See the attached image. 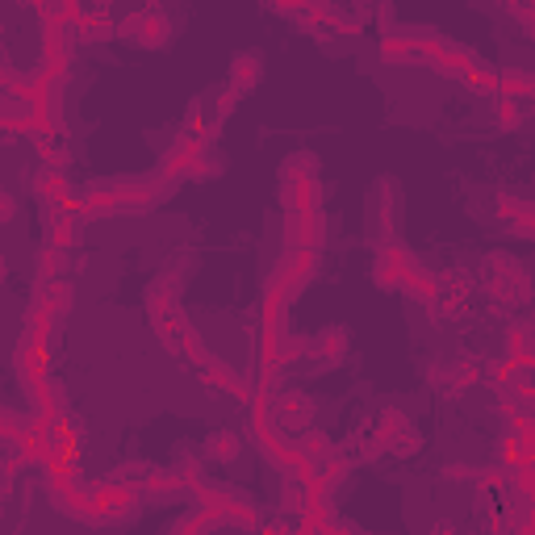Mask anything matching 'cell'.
<instances>
[{"label": "cell", "instance_id": "6da1fadb", "mask_svg": "<svg viewBox=\"0 0 535 535\" xmlns=\"http://www.w3.org/2000/svg\"><path fill=\"white\" fill-rule=\"evenodd\" d=\"M88 498H92V506L101 510V523L105 527H126V523L138 519V510H143V494H138V485L126 481V477L88 485Z\"/></svg>", "mask_w": 535, "mask_h": 535}, {"label": "cell", "instance_id": "7a4b0ae2", "mask_svg": "<svg viewBox=\"0 0 535 535\" xmlns=\"http://www.w3.org/2000/svg\"><path fill=\"white\" fill-rule=\"evenodd\" d=\"M485 293H490L498 306H523L531 285H527V268L519 260H510V255L494 251L485 255Z\"/></svg>", "mask_w": 535, "mask_h": 535}, {"label": "cell", "instance_id": "3957f363", "mask_svg": "<svg viewBox=\"0 0 535 535\" xmlns=\"http://www.w3.org/2000/svg\"><path fill=\"white\" fill-rule=\"evenodd\" d=\"M97 189L118 205V214H147L172 193V184H159V180H134V176H113V180H101Z\"/></svg>", "mask_w": 535, "mask_h": 535}, {"label": "cell", "instance_id": "277c9868", "mask_svg": "<svg viewBox=\"0 0 535 535\" xmlns=\"http://www.w3.org/2000/svg\"><path fill=\"white\" fill-rule=\"evenodd\" d=\"M398 214H402V189L393 176H381L372 184V197H368V230L377 243H393L398 239Z\"/></svg>", "mask_w": 535, "mask_h": 535}, {"label": "cell", "instance_id": "5b68a950", "mask_svg": "<svg viewBox=\"0 0 535 535\" xmlns=\"http://www.w3.org/2000/svg\"><path fill=\"white\" fill-rule=\"evenodd\" d=\"M118 38L143 46V51H159V46L172 42V21H168L164 9L143 5V9H134L126 21H118Z\"/></svg>", "mask_w": 535, "mask_h": 535}, {"label": "cell", "instance_id": "8992f818", "mask_svg": "<svg viewBox=\"0 0 535 535\" xmlns=\"http://www.w3.org/2000/svg\"><path fill=\"white\" fill-rule=\"evenodd\" d=\"M318 276V251L314 247H285V255L276 260V268H272V281L268 285H276V289H285L289 293V301L306 289L310 281Z\"/></svg>", "mask_w": 535, "mask_h": 535}, {"label": "cell", "instance_id": "52a82bcc", "mask_svg": "<svg viewBox=\"0 0 535 535\" xmlns=\"http://www.w3.org/2000/svg\"><path fill=\"white\" fill-rule=\"evenodd\" d=\"M76 46H80L76 21H67V17H42V63H46V67L72 72Z\"/></svg>", "mask_w": 535, "mask_h": 535}, {"label": "cell", "instance_id": "ba28073f", "mask_svg": "<svg viewBox=\"0 0 535 535\" xmlns=\"http://www.w3.org/2000/svg\"><path fill=\"white\" fill-rule=\"evenodd\" d=\"M205 147H209L205 138H197V134H189V130H180V134H176V143H172L164 155H159L155 180H159V184H172V189H176V180L189 176V164H193V159H197Z\"/></svg>", "mask_w": 535, "mask_h": 535}, {"label": "cell", "instance_id": "9c48e42d", "mask_svg": "<svg viewBox=\"0 0 535 535\" xmlns=\"http://www.w3.org/2000/svg\"><path fill=\"white\" fill-rule=\"evenodd\" d=\"M327 243V214L322 209H285V247H314Z\"/></svg>", "mask_w": 535, "mask_h": 535}, {"label": "cell", "instance_id": "30bf717a", "mask_svg": "<svg viewBox=\"0 0 535 535\" xmlns=\"http://www.w3.org/2000/svg\"><path fill=\"white\" fill-rule=\"evenodd\" d=\"M272 414H276V427L293 439L297 431H306L314 423L318 402L306 398V393H272Z\"/></svg>", "mask_w": 535, "mask_h": 535}, {"label": "cell", "instance_id": "8fae6325", "mask_svg": "<svg viewBox=\"0 0 535 535\" xmlns=\"http://www.w3.org/2000/svg\"><path fill=\"white\" fill-rule=\"evenodd\" d=\"M30 306L42 310L46 318H55L59 327H63L67 314H72V306H76V285L67 281V276H55V281H38Z\"/></svg>", "mask_w": 535, "mask_h": 535}, {"label": "cell", "instance_id": "7c38bea8", "mask_svg": "<svg viewBox=\"0 0 535 535\" xmlns=\"http://www.w3.org/2000/svg\"><path fill=\"white\" fill-rule=\"evenodd\" d=\"M26 398L34 402V410H38V418H42L46 427H51L59 414L72 410V406H67V389H63V381H59V377H51V372H42V377L26 389Z\"/></svg>", "mask_w": 535, "mask_h": 535}, {"label": "cell", "instance_id": "4fadbf2b", "mask_svg": "<svg viewBox=\"0 0 535 535\" xmlns=\"http://www.w3.org/2000/svg\"><path fill=\"white\" fill-rule=\"evenodd\" d=\"M42 235H46V243L76 251V247H80V239H84V222H80L76 214H63V209H51V205H46Z\"/></svg>", "mask_w": 535, "mask_h": 535}, {"label": "cell", "instance_id": "5bb4252c", "mask_svg": "<svg viewBox=\"0 0 535 535\" xmlns=\"http://www.w3.org/2000/svg\"><path fill=\"white\" fill-rule=\"evenodd\" d=\"M134 485H138V494H143V502H164V498L189 494V490H184V481L172 469H143Z\"/></svg>", "mask_w": 535, "mask_h": 535}, {"label": "cell", "instance_id": "9a60e30c", "mask_svg": "<svg viewBox=\"0 0 535 535\" xmlns=\"http://www.w3.org/2000/svg\"><path fill=\"white\" fill-rule=\"evenodd\" d=\"M402 243H377V260H372V285L381 293H398V281H402V260H398Z\"/></svg>", "mask_w": 535, "mask_h": 535}, {"label": "cell", "instance_id": "2e32d148", "mask_svg": "<svg viewBox=\"0 0 535 535\" xmlns=\"http://www.w3.org/2000/svg\"><path fill=\"white\" fill-rule=\"evenodd\" d=\"M285 209H322V180L318 176H289L281 180Z\"/></svg>", "mask_w": 535, "mask_h": 535}, {"label": "cell", "instance_id": "e0dca14e", "mask_svg": "<svg viewBox=\"0 0 535 535\" xmlns=\"http://www.w3.org/2000/svg\"><path fill=\"white\" fill-rule=\"evenodd\" d=\"M494 97L510 101H531L535 97V80L523 67H494Z\"/></svg>", "mask_w": 535, "mask_h": 535}, {"label": "cell", "instance_id": "ac0fdd59", "mask_svg": "<svg viewBox=\"0 0 535 535\" xmlns=\"http://www.w3.org/2000/svg\"><path fill=\"white\" fill-rule=\"evenodd\" d=\"M477 381H481V360H464V364H439V368H431V385L448 389V393L469 389V385H477Z\"/></svg>", "mask_w": 535, "mask_h": 535}, {"label": "cell", "instance_id": "d6986e66", "mask_svg": "<svg viewBox=\"0 0 535 535\" xmlns=\"http://www.w3.org/2000/svg\"><path fill=\"white\" fill-rule=\"evenodd\" d=\"M260 80H264V59L255 55V51H239L235 59H230V84L226 88H235L239 97H243V92L260 88Z\"/></svg>", "mask_w": 535, "mask_h": 535}, {"label": "cell", "instance_id": "ffe728a7", "mask_svg": "<svg viewBox=\"0 0 535 535\" xmlns=\"http://www.w3.org/2000/svg\"><path fill=\"white\" fill-rule=\"evenodd\" d=\"M76 38H80V42H109V38H118V26H113L109 9H105V5L84 9V13L76 17Z\"/></svg>", "mask_w": 535, "mask_h": 535}, {"label": "cell", "instance_id": "44dd1931", "mask_svg": "<svg viewBox=\"0 0 535 535\" xmlns=\"http://www.w3.org/2000/svg\"><path fill=\"white\" fill-rule=\"evenodd\" d=\"M381 63H389V67H398V63H418V46L406 38L402 26H393V30L381 34Z\"/></svg>", "mask_w": 535, "mask_h": 535}, {"label": "cell", "instance_id": "7402d4cb", "mask_svg": "<svg viewBox=\"0 0 535 535\" xmlns=\"http://www.w3.org/2000/svg\"><path fill=\"white\" fill-rule=\"evenodd\" d=\"M473 63H477V55L469 51V46H452V42H444V51H439V55L431 59L435 72H439V76H448V80H460Z\"/></svg>", "mask_w": 535, "mask_h": 535}, {"label": "cell", "instance_id": "603a6c76", "mask_svg": "<svg viewBox=\"0 0 535 535\" xmlns=\"http://www.w3.org/2000/svg\"><path fill=\"white\" fill-rule=\"evenodd\" d=\"M34 268H38V281H55V276H67V268H72V251L55 247V243H42L34 251Z\"/></svg>", "mask_w": 535, "mask_h": 535}, {"label": "cell", "instance_id": "cb8c5ba5", "mask_svg": "<svg viewBox=\"0 0 535 535\" xmlns=\"http://www.w3.org/2000/svg\"><path fill=\"white\" fill-rule=\"evenodd\" d=\"M222 527H226V519L218 515V510L201 506V502L189 510V515H180V519L172 523V531H176V535H189V531H222Z\"/></svg>", "mask_w": 535, "mask_h": 535}, {"label": "cell", "instance_id": "d4e9b609", "mask_svg": "<svg viewBox=\"0 0 535 535\" xmlns=\"http://www.w3.org/2000/svg\"><path fill=\"white\" fill-rule=\"evenodd\" d=\"M172 473L184 481V490H193V485H201L209 473H205V456L193 452V448H176V460H172Z\"/></svg>", "mask_w": 535, "mask_h": 535}, {"label": "cell", "instance_id": "484cf974", "mask_svg": "<svg viewBox=\"0 0 535 535\" xmlns=\"http://www.w3.org/2000/svg\"><path fill=\"white\" fill-rule=\"evenodd\" d=\"M243 452V439L235 431H214L205 439V460H214V464H235Z\"/></svg>", "mask_w": 535, "mask_h": 535}, {"label": "cell", "instance_id": "4316f807", "mask_svg": "<svg viewBox=\"0 0 535 535\" xmlns=\"http://www.w3.org/2000/svg\"><path fill=\"white\" fill-rule=\"evenodd\" d=\"M285 314H289V293L276 289V285H264V297H260V322L264 327H285Z\"/></svg>", "mask_w": 535, "mask_h": 535}, {"label": "cell", "instance_id": "83f0119b", "mask_svg": "<svg viewBox=\"0 0 535 535\" xmlns=\"http://www.w3.org/2000/svg\"><path fill=\"white\" fill-rule=\"evenodd\" d=\"M347 352H352V335H347L343 327H335V331H327V335H318V343H314V356H322L327 364H343Z\"/></svg>", "mask_w": 535, "mask_h": 535}, {"label": "cell", "instance_id": "f1b7e54d", "mask_svg": "<svg viewBox=\"0 0 535 535\" xmlns=\"http://www.w3.org/2000/svg\"><path fill=\"white\" fill-rule=\"evenodd\" d=\"M410 427H414V423H410V418H406L398 406H385L381 418H377V427H372V435H377L381 444H385V452H389L393 439H402V431H410Z\"/></svg>", "mask_w": 535, "mask_h": 535}, {"label": "cell", "instance_id": "f546056e", "mask_svg": "<svg viewBox=\"0 0 535 535\" xmlns=\"http://www.w3.org/2000/svg\"><path fill=\"white\" fill-rule=\"evenodd\" d=\"M30 189L42 197V201H55V197H63L72 184H67V172H55V168H38L34 176H30Z\"/></svg>", "mask_w": 535, "mask_h": 535}, {"label": "cell", "instance_id": "4dcf8cb0", "mask_svg": "<svg viewBox=\"0 0 535 535\" xmlns=\"http://www.w3.org/2000/svg\"><path fill=\"white\" fill-rule=\"evenodd\" d=\"M293 444H297V452H301V456H310V460H322V456H327V452L335 448V439H331L327 431H318V427L310 423L306 431H297V435H293Z\"/></svg>", "mask_w": 535, "mask_h": 535}, {"label": "cell", "instance_id": "1f68e13d", "mask_svg": "<svg viewBox=\"0 0 535 535\" xmlns=\"http://www.w3.org/2000/svg\"><path fill=\"white\" fill-rule=\"evenodd\" d=\"M281 335H285V327H264L260 322V331H255V360L281 364Z\"/></svg>", "mask_w": 535, "mask_h": 535}, {"label": "cell", "instance_id": "d6a6232c", "mask_svg": "<svg viewBox=\"0 0 535 535\" xmlns=\"http://www.w3.org/2000/svg\"><path fill=\"white\" fill-rule=\"evenodd\" d=\"M314 356V339H306V335H281V368L289 372L297 360H310Z\"/></svg>", "mask_w": 535, "mask_h": 535}, {"label": "cell", "instance_id": "836d02e7", "mask_svg": "<svg viewBox=\"0 0 535 535\" xmlns=\"http://www.w3.org/2000/svg\"><path fill=\"white\" fill-rule=\"evenodd\" d=\"M523 113H527V101H510V97H494V122L502 126V134H510V130H519V122H523Z\"/></svg>", "mask_w": 535, "mask_h": 535}, {"label": "cell", "instance_id": "e575fe53", "mask_svg": "<svg viewBox=\"0 0 535 535\" xmlns=\"http://www.w3.org/2000/svg\"><path fill=\"white\" fill-rule=\"evenodd\" d=\"M460 84L469 88V92H481V97H494V67L477 59V63L469 67V72L460 76Z\"/></svg>", "mask_w": 535, "mask_h": 535}, {"label": "cell", "instance_id": "d590c367", "mask_svg": "<svg viewBox=\"0 0 535 535\" xmlns=\"http://www.w3.org/2000/svg\"><path fill=\"white\" fill-rule=\"evenodd\" d=\"M506 352L515 360H531L535 364V347H531V327L527 322H515V327L506 331Z\"/></svg>", "mask_w": 535, "mask_h": 535}, {"label": "cell", "instance_id": "8d00e7d4", "mask_svg": "<svg viewBox=\"0 0 535 535\" xmlns=\"http://www.w3.org/2000/svg\"><path fill=\"white\" fill-rule=\"evenodd\" d=\"M310 502V485L306 481H297V477H285V490H281V506L289 510V515H301Z\"/></svg>", "mask_w": 535, "mask_h": 535}, {"label": "cell", "instance_id": "74e56055", "mask_svg": "<svg viewBox=\"0 0 535 535\" xmlns=\"http://www.w3.org/2000/svg\"><path fill=\"white\" fill-rule=\"evenodd\" d=\"M289 176H318V155H310V151H293L285 164H281V180H289Z\"/></svg>", "mask_w": 535, "mask_h": 535}, {"label": "cell", "instance_id": "f35d334b", "mask_svg": "<svg viewBox=\"0 0 535 535\" xmlns=\"http://www.w3.org/2000/svg\"><path fill=\"white\" fill-rule=\"evenodd\" d=\"M427 314L435 318V322H452V318H460L464 314V301L460 297H452V293H439L431 306H427Z\"/></svg>", "mask_w": 535, "mask_h": 535}, {"label": "cell", "instance_id": "ab89813d", "mask_svg": "<svg viewBox=\"0 0 535 535\" xmlns=\"http://www.w3.org/2000/svg\"><path fill=\"white\" fill-rule=\"evenodd\" d=\"M34 423V418H26V414H13V410H5L0 406V444H13V439L21 435Z\"/></svg>", "mask_w": 535, "mask_h": 535}, {"label": "cell", "instance_id": "60d3db41", "mask_svg": "<svg viewBox=\"0 0 535 535\" xmlns=\"http://www.w3.org/2000/svg\"><path fill=\"white\" fill-rule=\"evenodd\" d=\"M214 101H218V105H214V118H218V122H226L230 113L239 109V92H235V88H222V92H218Z\"/></svg>", "mask_w": 535, "mask_h": 535}, {"label": "cell", "instance_id": "b9f144b4", "mask_svg": "<svg viewBox=\"0 0 535 535\" xmlns=\"http://www.w3.org/2000/svg\"><path fill=\"white\" fill-rule=\"evenodd\" d=\"M510 226H515V235L519 239H531V230H535V205H527V209H519L515 218H506Z\"/></svg>", "mask_w": 535, "mask_h": 535}, {"label": "cell", "instance_id": "7bdbcfd3", "mask_svg": "<svg viewBox=\"0 0 535 535\" xmlns=\"http://www.w3.org/2000/svg\"><path fill=\"white\" fill-rule=\"evenodd\" d=\"M42 168H55V172H67V168H72V147H67V143H59L51 155H46L42 159Z\"/></svg>", "mask_w": 535, "mask_h": 535}, {"label": "cell", "instance_id": "ee69618b", "mask_svg": "<svg viewBox=\"0 0 535 535\" xmlns=\"http://www.w3.org/2000/svg\"><path fill=\"white\" fill-rule=\"evenodd\" d=\"M381 456H385V444H381V439H377V435H368V439H360V460H368V464H372V460H381Z\"/></svg>", "mask_w": 535, "mask_h": 535}, {"label": "cell", "instance_id": "f6af8a7d", "mask_svg": "<svg viewBox=\"0 0 535 535\" xmlns=\"http://www.w3.org/2000/svg\"><path fill=\"white\" fill-rule=\"evenodd\" d=\"M527 205H531V201H523V197H510V193H502V197H498V214H502V218H515L519 209H527Z\"/></svg>", "mask_w": 535, "mask_h": 535}, {"label": "cell", "instance_id": "bcb514c9", "mask_svg": "<svg viewBox=\"0 0 535 535\" xmlns=\"http://www.w3.org/2000/svg\"><path fill=\"white\" fill-rule=\"evenodd\" d=\"M17 218V197L9 189H0V226H9Z\"/></svg>", "mask_w": 535, "mask_h": 535}, {"label": "cell", "instance_id": "7dc6e473", "mask_svg": "<svg viewBox=\"0 0 535 535\" xmlns=\"http://www.w3.org/2000/svg\"><path fill=\"white\" fill-rule=\"evenodd\" d=\"M268 9H272V13H281V17H293V21H297V17H301V0H268Z\"/></svg>", "mask_w": 535, "mask_h": 535}, {"label": "cell", "instance_id": "c3c4849f", "mask_svg": "<svg viewBox=\"0 0 535 535\" xmlns=\"http://www.w3.org/2000/svg\"><path fill=\"white\" fill-rule=\"evenodd\" d=\"M448 481H473V469H464V464H448Z\"/></svg>", "mask_w": 535, "mask_h": 535}, {"label": "cell", "instance_id": "681fc988", "mask_svg": "<svg viewBox=\"0 0 535 535\" xmlns=\"http://www.w3.org/2000/svg\"><path fill=\"white\" fill-rule=\"evenodd\" d=\"M13 143H17V134L9 126H0V147H13Z\"/></svg>", "mask_w": 535, "mask_h": 535}, {"label": "cell", "instance_id": "f907efd6", "mask_svg": "<svg viewBox=\"0 0 535 535\" xmlns=\"http://www.w3.org/2000/svg\"><path fill=\"white\" fill-rule=\"evenodd\" d=\"M5 272H9V264H5V255H0V285H5Z\"/></svg>", "mask_w": 535, "mask_h": 535}, {"label": "cell", "instance_id": "816d5d0a", "mask_svg": "<svg viewBox=\"0 0 535 535\" xmlns=\"http://www.w3.org/2000/svg\"><path fill=\"white\" fill-rule=\"evenodd\" d=\"M17 5H26V9H38V5H42V0H17Z\"/></svg>", "mask_w": 535, "mask_h": 535}, {"label": "cell", "instance_id": "f5cc1de1", "mask_svg": "<svg viewBox=\"0 0 535 535\" xmlns=\"http://www.w3.org/2000/svg\"><path fill=\"white\" fill-rule=\"evenodd\" d=\"M0 34H5V21H0Z\"/></svg>", "mask_w": 535, "mask_h": 535}]
</instances>
